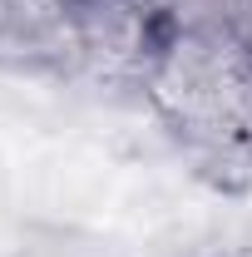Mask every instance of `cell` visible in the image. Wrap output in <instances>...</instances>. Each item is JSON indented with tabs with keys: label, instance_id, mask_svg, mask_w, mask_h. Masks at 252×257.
Masks as SVG:
<instances>
[{
	"label": "cell",
	"instance_id": "cell-1",
	"mask_svg": "<svg viewBox=\"0 0 252 257\" xmlns=\"http://www.w3.org/2000/svg\"><path fill=\"white\" fill-rule=\"evenodd\" d=\"M144 89L203 159L252 163V55L232 35L168 30Z\"/></svg>",
	"mask_w": 252,
	"mask_h": 257
},
{
	"label": "cell",
	"instance_id": "cell-4",
	"mask_svg": "<svg viewBox=\"0 0 252 257\" xmlns=\"http://www.w3.org/2000/svg\"><path fill=\"white\" fill-rule=\"evenodd\" d=\"M149 5L168 20V30H218L222 35L227 0H149Z\"/></svg>",
	"mask_w": 252,
	"mask_h": 257
},
{
	"label": "cell",
	"instance_id": "cell-3",
	"mask_svg": "<svg viewBox=\"0 0 252 257\" xmlns=\"http://www.w3.org/2000/svg\"><path fill=\"white\" fill-rule=\"evenodd\" d=\"M0 60L10 64L69 60V0H0Z\"/></svg>",
	"mask_w": 252,
	"mask_h": 257
},
{
	"label": "cell",
	"instance_id": "cell-5",
	"mask_svg": "<svg viewBox=\"0 0 252 257\" xmlns=\"http://www.w3.org/2000/svg\"><path fill=\"white\" fill-rule=\"evenodd\" d=\"M222 35H232L242 50L252 55V0H227V15H222Z\"/></svg>",
	"mask_w": 252,
	"mask_h": 257
},
{
	"label": "cell",
	"instance_id": "cell-2",
	"mask_svg": "<svg viewBox=\"0 0 252 257\" xmlns=\"http://www.w3.org/2000/svg\"><path fill=\"white\" fill-rule=\"evenodd\" d=\"M163 40L168 20L149 0H69V60L99 79L144 84Z\"/></svg>",
	"mask_w": 252,
	"mask_h": 257
}]
</instances>
